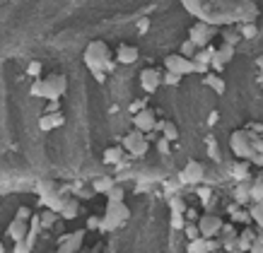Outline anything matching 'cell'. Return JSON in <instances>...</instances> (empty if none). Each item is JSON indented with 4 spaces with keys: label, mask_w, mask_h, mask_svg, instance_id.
I'll return each mask as SVG.
<instances>
[{
    "label": "cell",
    "mask_w": 263,
    "mask_h": 253,
    "mask_svg": "<svg viewBox=\"0 0 263 253\" xmlns=\"http://www.w3.org/2000/svg\"><path fill=\"white\" fill-rule=\"evenodd\" d=\"M2 251H5V249H2V244H0V253H2Z\"/></svg>",
    "instance_id": "50"
},
{
    "label": "cell",
    "mask_w": 263,
    "mask_h": 253,
    "mask_svg": "<svg viewBox=\"0 0 263 253\" xmlns=\"http://www.w3.org/2000/svg\"><path fill=\"white\" fill-rule=\"evenodd\" d=\"M249 253H263V246L259 244V241H256V244H254V246L249 249Z\"/></svg>",
    "instance_id": "45"
},
{
    "label": "cell",
    "mask_w": 263,
    "mask_h": 253,
    "mask_svg": "<svg viewBox=\"0 0 263 253\" xmlns=\"http://www.w3.org/2000/svg\"><path fill=\"white\" fill-rule=\"evenodd\" d=\"M138 55H140V51H138L135 46H128V44H123V46H118V49H116V60H118V63H123V65L135 63V60H138Z\"/></svg>",
    "instance_id": "11"
},
{
    "label": "cell",
    "mask_w": 263,
    "mask_h": 253,
    "mask_svg": "<svg viewBox=\"0 0 263 253\" xmlns=\"http://www.w3.org/2000/svg\"><path fill=\"white\" fill-rule=\"evenodd\" d=\"M215 58V49L212 46H206V49H198L196 55H193V60L196 63H203V65H210V60Z\"/></svg>",
    "instance_id": "21"
},
{
    "label": "cell",
    "mask_w": 263,
    "mask_h": 253,
    "mask_svg": "<svg viewBox=\"0 0 263 253\" xmlns=\"http://www.w3.org/2000/svg\"><path fill=\"white\" fill-rule=\"evenodd\" d=\"M65 123V116L58 111V113H44L41 118H39V128L41 130H53V128H60Z\"/></svg>",
    "instance_id": "12"
},
{
    "label": "cell",
    "mask_w": 263,
    "mask_h": 253,
    "mask_svg": "<svg viewBox=\"0 0 263 253\" xmlns=\"http://www.w3.org/2000/svg\"><path fill=\"white\" fill-rule=\"evenodd\" d=\"M29 75H32V77H39V75H41V63H39V60H32V63H29Z\"/></svg>",
    "instance_id": "39"
},
{
    "label": "cell",
    "mask_w": 263,
    "mask_h": 253,
    "mask_svg": "<svg viewBox=\"0 0 263 253\" xmlns=\"http://www.w3.org/2000/svg\"><path fill=\"white\" fill-rule=\"evenodd\" d=\"M104 162L106 164H121L123 162V147H109L104 152Z\"/></svg>",
    "instance_id": "22"
},
{
    "label": "cell",
    "mask_w": 263,
    "mask_h": 253,
    "mask_svg": "<svg viewBox=\"0 0 263 253\" xmlns=\"http://www.w3.org/2000/svg\"><path fill=\"white\" fill-rule=\"evenodd\" d=\"M234 253H244V251H237V249H234Z\"/></svg>",
    "instance_id": "51"
},
{
    "label": "cell",
    "mask_w": 263,
    "mask_h": 253,
    "mask_svg": "<svg viewBox=\"0 0 263 253\" xmlns=\"http://www.w3.org/2000/svg\"><path fill=\"white\" fill-rule=\"evenodd\" d=\"M256 241L263 246V229H259V234H256Z\"/></svg>",
    "instance_id": "48"
},
{
    "label": "cell",
    "mask_w": 263,
    "mask_h": 253,
    "mask_svg": "<svg viewBox=\"0 0 263 253\" xmlns=\"http://www.w3.org/2000/svg\"><path fill=\"white\" fill-rule=\"evenodd\" d=\"M29 217H32L29 207H24V205H22V207L17 210V217H15V219H19V222H29Z\"/></svg>",
    "instance_id": "37"
},
{
    "label": "cell",
    "mask_w": 263,
    "mask_h": 253,
    "mask_svg": "<svg viewBox=\"0 0 263 253\" xmlns=\"http://www.w3.org/2000/svg\"><path fill=\"white\" fill-rule=\"evenodd\" d=\"M249 200H254V202H261L263 200V179H256L249 186Z\"/></svg>",
    "instance_id": "23"
},
{
    "label": "cell",
    "mask_w": 263,
    "mask_h": 253,
    "mask_svg": "<svg viewBox=\"0 0 263 253\" xmlns=\"http://www.w3.org/2000/svg\"><path fill=\"white\" fill-rule=\"evenodd\" d=\"M68 90V80L65 75H49L46 80H37L32 85V94L34 97H44L49 101H58Z\"/></svg>",
    "instance_id": "1"
},
{
    "label": "cell",
    "mask_w": 263,
    "mask_h": 253,
    "mask_svg": "<svg viewBox=\"0 0 263 253\" xmlns=\"http://www.w3.org/2000/svg\"><path fill=\"white\" fill-rule=\"evenodd\" d=\"M39 196H41V200L53 198V196H58V186L53 181H41L39 183Z\"/></svg>",
    "instance_id": "18"
},
{
    "label": "cell",
    "mask_w": 263,
    "mask_h": 253,
    "mask_svg": "<svg viewBox=\"0 0 263 253\" xmlns=\"http://www.w3.org/2000/svg\"><path fill=\"white\" fill-rule=\"evenodd\" d=\"M128 217H131V210H128L123 202H109V205H106V217L102 219L99 227H104V229L121 227V224H126Z\"/></svg>",
    "instance_id": "3"
},
{
    "label": "cell",
    "mask_w": 263,
    "mask_h": 253,
    "mask_svg": "<svg viewBox=\"0 0 263 253\" xmlns=\"http://www.w3.org/2000/svg\"><path fill=\"white\" fill-rule=\"evenodd\" d=\"M46 113H58V101H49V108Z\"/></svg>",
    "instance_id": "44"
},
{
    "label": "cell",
    "mask_w": 263,
    "mask_h": 253,
    "mask_svg": "<svg viewBox=\"0 0 263 253\" xmlns=\"http://www.w3.org/2000/svg\"><path fill=\"white\" fill-rule=\"evenodd\" d=\"M186 253H188V251H186Z\"/></svg>",
    "instance_id": "52"
},
{
    "label": "cell",
    "mask_w": 263,
    "mask_h": 253,
    "mask_svg": "<svg viewBox=\"0 0 263 253\" xmlns=\"http://www.w3.org/2000/svg\"><path fill=\"white\" fill-rule=\"evenodd\" d=\"M148 27H150V22H148V19H140V22H138V29H140V32H145Z\"/></svg>",
    "instance_id": "46"
},
{
    "label": "cell",
    "mask_w": 263,
    "mask_h": 253,
    "mask_svg": "<svg viewBox=\"0 0 263 253\" xmlns=\"http://www.w3.org/2000/svg\"><path fill=\"white\" fill-rule=\"evenodd\" d=\"M212 34H215V32H212V27H210L208 22H198V24H193V27H191V32H188V41H193V46H196V49H206Z\"/></svg>",
    "instance_id": "5"
},
{
    "label": "cell",
    "mask_w": 263,
    "mask_h": 253,
    "mask_svg": "<svg viewBox=\"0 0 263 253\" xmlns=\"http://www.w3.org/2000/svg\"><path fill=\"white\" fill-rule=\"evenodd\" d=\"M184 212H186V202L181 198L171 200V215H184Z\"/></svg>",
    "instance_id": "32"
},
{
    "label": "cell",
    "mask_w": 263,
    "mask_h": 253,
    "mask_svg": "<svg viewBox=\"0 0 263 253\" xmlns=\"http://www.w3.org/2000/svg\"><path fill=\"white\" fill-rule=\"evenodd\" d=\"M196 51H198V49H196V46H193V41H184V44H181V49H179V55H184V58H188V60H191V58H193V55H196Z\"/></svg>",
    "instance_id": "28"
},
{
    "label": "cell",
    "mask_w": 263,
    "mask_h": 253,
    "mask_svg": "<svg viewBox=\"0 0 263 253\" xmlns=\"http://www.w3.org/2000/svg\"><path fill=\"white\" fill-rule=\"evenodd\" d=\"M111 188H113V181L109 179V176L94 179V183H92V191H94V193H109Z\"/></svg>",
    "instance_id": "25"
},
{
    "label": "cell",
    "mask_w": 263,
    "mask_h": 253,
    "mask_svg": "<svg viewBox=\"0 0 263 253\" xmlns=\"http://www.w3.org/2000/svg\"><path fill=\"white\" fill-rule=\"evenodd\" d=\"M56 219H58V212H53V210H44V212H41V219H39V224H41V227H53Z\"/></svg>",
    "instance_id": "27"
},
{
    "label": "cell",
    "mask_w": 263,
    "mask_h": 253,
    "mask_svg": "<svg viewBox=\"0 0 263 253\" xmlns=\"http://www.w3.org/2000/svg\"><path fill=\"white\" fill-rule=\"evenodd\" d=\"M232 176L237 181H246L249 179V162H237L232 169Z\"/></svg>",
    "instance_id": "26"
},
{
    "label": "cell",
    "mask_w": 263,
    "mask_h": 253,
    "mask_svg": "<svg viewBox=\"0 0 263 253\" xmlns=\"http://www.w3.org/2000/svg\"><path fill=\"white\" fill-rule=\"evenodd\" d=\"M155 130H162V135H164V140H179V128L174 126L171 121H162V123H157Z\"/></svg>",
    "instance_id": "17"
},
{
    "label": "cell",
    "mask_w": 263,
    "mask_h": 253,
    "mask_svg": "<svg viewBox=\"0 0 263 253\" xmlns=\"http://www.w3.org/2000/svg\"><path fill=\"white\" fill-rule=\"evenodd\" d=\"M164 68H167V72H174V75L184 77L188 72H193V60H188V58L179 53H171L164 58Z\"/></svg>",
    "instance_id": "4"
},
{
    "label": "cell",
    "mask_w": 263,
    "mask_h": 253,
    "mask_svg": "<svg viewBox=\"0 0 263 253\" xmlns=\"http://www.w3.org/2000/svg\"><path fill=\"white\" fill-rule=\"evenodd\" d=\"M256 244V234H254V229L251 227H246L244 232L239 234V239H237V251H244L249 253V249Z\"/></svg>",
    "instance_id": "16"
},
{
    "label": "cell",
    "mask_w": 263,
    "mask_h": 253,
    "mask_svg": "<svg viewBox=\"0 0 263 253\" xmlns=\"http://www.w3.org/2000/svg\"><path fill=\"white\" fill-rule=\"evenodd\" d=\"M85 63H87V68L94 75H99V70L109 63V49H106V44L104 41H92L87 46V51H85Z\"/></svg>",
    "instance_id": "2"
},
{
    "label": "cell",
    "mask_w": 263,
    "mask_h": 253,
    "mask_svg": "<svg viewBox=\"0 0 263 253\" xmlns=\"http://www.w3.org/2000/svg\"><path fill=\"white\" fill-rule=\"evenodd\" d=\"M256 65H259V68H261V70H263V55H261V58H259V60H256Z\"/></svg>",
    "instance_id": "49"
},
{
    "label": "cell",
    "mask_w": 263,
    "mask_h": 253,
    "mask_svg": "<svg viewBox=\"0 0 263 253\" xmlns=\"http://www.w3.org/2000/svg\"><path fill=\"white\" fill-rule=\"evenodd\" d=\"M143 108H145V104H143V101H133V104H131L133 113H138V111H143Z\"/></svg>",
    "instance_id": "42"
},
{
    "label": "cell",
    "mask_w": 263,
    "mask_h": 253,
    "mask_svg": "<svg viewBox=\"0 0 263 253\" xmlns=\"http://www.w3.org/2000/svg\"><path fill=\"white\" fill-rule=\"evenodd\" d=\"M222 36H225V44H229V46H234L239 41V32H222Z\"/></svg>",
    "instance_id": "35"
},
{
    "label": "cell",
    "mask_w": 263,
    "mask_h": 253,
    "mask_svg": "<svg viewBox=\"0 0 263 253\" xmlns=\"http://www.w3.org/2000/svg\"><path fill=\"white\" fill-rule=\"evenodd\" d=\"M60 217H63V219H75V217H77V200L75 198L63 200V210H60Z\"/></svg>",
    "instance_id": "20"
},
{
    "label": "cell",
    "mask_w": 263,
    "mask_h": 253,
    "mask_svg": "<svg viewBox=\"0 0 263 253\" xmlns=\"http://www.w3.org/2000/svg\"><path fill=\"white\" fill-rule=\"evenodd\" d=\"M32 251V244L24 239V241H17V246H15V253H29Z\"/></svg>",
    "instance_id": "38"
},
{
    "label": "cell",
    "mask_w": 263,
    "mask_h": 253,
    "mask_svg": "<svg viewBox=\"0 0 263 253\" xmlns=\"http://www.w3.org/2000/svg\"><path fill=\"white\" fill-rule=\"evenodd\" d=\"M184 5H186V10L191 15H198L201 12V0H181Z\"/></svg>",
    "instance_id": "33"
},
{
    "label": "cell",
    "mask_w": 263,
    "mask_h": 253,
    "mask_svg": "<svg viewBox=\"0 0 263 253\" xmlns=\"http://www.w3.org/2000/svg\"><path fill=\"white\" fill-rule=\"evenodd\" d=\"M179 80H181V77L174 75V72H167V75H164V82H167V85H179Z\"/></svg>",
    "instance_id": "40"
},
{
    "label": "cell",
    "mask_w": 263,
    "mask_h": 253,
    "mask_svg": "<svg viewBox=\"0 0 263 253\" xmlns=\"http://www.w3.org/2000/svg\"><path fill=\"white\" fill-rule=\"evenodd\" d=\"M203 176H206V166L201 162H193V159H191V162L184 166V171L179 174L181 183H201Z\"/></svg>",
    "instance_id": "9"
},
{
    "label": "cell",
    "mask_w": 263,
    "mask_h": 253,
    "mask_svg": "<svg viewBox=\"0 0 263 253\" xmlns=\"http://www.w3.org/2000/svg\"><path fill=\"white\" fill-rule=\"evenodd\" d=\"M159 85H162V75L159 70H155V68H145V70H140V87L152 94V92L159 90Z\"/></svg>",
    "instance_id": "10"
},
{
    "label": "cell",
    "mask_w": 263,
    "mask_h": 253,
    "mask_svg": "<svg viewBox=\"0 0 263 253\" xmlns=\"http://www.w3.org/2000/svg\"><path fill=\"white\" fill-rule=\"evenodd\" d=\"M123 150H128L133 157H143V154L148 152V140L143 138L140 130H133V133H128V135L123 138Z\"/></svg>",
    "instance_id": "7"
},
{
    "label": "cell",
    "mask_w": 263,
    "mask_h": 253,
    "mask_svg": "<svg viewBox=\"0 0 263 253\" xmlns=\"http://www.w3.org/2000/svg\"><path fill=\"white\" fill-rule=\"evenodd\" d=\"M234 58V46H229V44H222L220 49H215V60H220L222 65L229 63Z\"/></svg>",
    "instance_id": "19"
},
{
    "label": "cell",
    "mask_w": 263,
    "mask_h": 253,
    "mask_svg": "<svg viewBox=\"0 0 263 253\" xmlns=\"http://www.w3.org/2000/svg\"><path fill=\"white\" fill-rule=\"evenodd\" d=\"M157 147H159V152H162V154H167V152H169V140H164V138H162V140L157 143Z\"/></svg>",
    "instance_id": "41"
},
{
    "label": "cell",
    "mask_w": 263,
    "mask_h": 253,
    "mask_svg": "<svg viewBox=\"0 0 263 253\" xmlns=\"http://www.w3.org/2000/svg\"><path fill=\"white\" fill-rule=\"evenodd\" d=\"M254 162H256V164H263V152H259V154H254Z\"/></svg>",
    "instance_id": "47"
},
{
    "label": "cell",
    "mask_w": 263,
    "mask_h": 253,
    "mask_svg": "<svg viewBox=\"0 0 263 253\" xmlns=\"http://www.w3.org/2000/svg\"><path fill=\"white\" fill-rule=\"evenodd\" d=\"M196 224H198V232H201L203 239H212V236H217L222 232V219L217 215H203Z\"/></svg>",
    "instance_id": "6"
},
{
    "label": "cell",
    "mask_w": 263,
    "mask_h": 253,
    "mask_svg": "<svg viewBox=\"0 0 263 253\" xmlns=\"http://www.w3.org/2000/svg\"><path fill=\"white\" fill-rule=\"evenodd\" d=\"M184 232H186L188 241H193V239H198V236H201V232H198V224H196V222H186Z\"/></svg>",
    "instance_id": "31"
},
{
    "label": "cell",
    "mask_w": 263,
    "mask_h": 253,
    "mask_svg": "<svg viewBox=\"0 0 263 253\" xmlns=\"http://www.w3.org/2000/svg\"><path fill=\"white\" fill-rule=\"evenodd\" d=\"M171 227H174V229H184V227H186L184 215H171Z\"/></svg>",
    "instance_id": "34"
},
{
    "label": "cell",
    "mask_w": 263,
    "mask_h": 253,
    "mask_svg": "<svg viewBox=\"0 0 263 253\" xmlns=\"http://www.w3.org/2000/svg\"><path fill=\"white\" fill-rule=\"evenodd\" d=\"M206 85H208V87H212L217 94H222V92H225V80H222L220 75H215V72L206 75Z\"/></svg>",
    "instance_id": "24"
},
{
    "label": "cell",
    "mask_w": 263,
    "mask_h": 253,
    "mask_svg": "<svg viewBox=\"0 0 263 253\" xmlns=\"http://www.w3.org/2000/svg\"><path fill=\"white\" fill-rule=\"evenodd\" d=\"M237 200L246 202L249 200V186H237Z\"/></svg>",
    "instance_id": "36"
},
{
    "label": "cell",
    "mask_w": 263,
    "mask_h": 253,
    "mask_svg": "<svg viewBox=\"0 0 263 253\" xmlns=\"http://www.w3.org/2000/svg\"><path fill=\"white\" fill-rule=\"evenodd\" d=\"M133 126H135V130H140V133H150V130H155V126H157L155 111H152V108L138 111V113L133 116Z\"/></svg>",
    "instance_id": "8"
},
{
    "label": "cell",
    "mask_w": 263,
    "mask_h": 253,
    "mask_svg": "<svg viewBox=\"0 0 263 253\" xmlns=\"http://www.w3.org/2000/svg\"><path fill=\"white\" fill-rule=\"evenodd\" d=\"M184 215L188 217V222H196V219H198V212H196V210H186Z\"/></svg>",
    "instance_id": "43"
},
{
    "label": "cell",
    "mask_w": 263,
    "mask_h": 253,
    "mask_svg": "<svg viewBox=\"0 0 263 253\" xmlns=\"http://www.w3.org/2000/svg\"><path fill=\"white\" fill-rule=\"evenodd\" d=\"M256 34H259V27H256L254 22H246V24H242V34H239V36H244V39H254Z\"/></svg>",
    "instance_id": "29"
},
{
    "label": "cell",
    "mask_w": 263,
    "mask_h": 253,
    "mask_svg": "<svg viewBox=\"0 0 263 253\" xmlns=\"http://www.w3.org/2000/svg\"><path fill=\"white\" fill-rule=\"evenodd\" d=\"M217 244L212 241V239H203V236H198V239H193V241H188V253H210L215 249Z\"/></svg>",
    "instance_id": "13"
},
{
    "label": "cell",
    "mask_w": 263,
    "mask_h": 253,
    "mask_svg": "<svg viewBox=\"0 0 263 253\" xmlns=\"http://www.w3.org/2000/svg\"><path fill=\"white\" fill-rule=\"evenodd\" d=\"M249 147H254V143H249L246 133H234L232 135V150L234 154H249Z\"/></svg>",
    "instance_id": "15"
},
{
    "label": "cell",
    "mask_w": 263,
    "mask_h": 253,
    "mask_svg": "<svg viewBox=\"0 0 263 253\" xmlns=\"http://www.w3.org/2000/svg\"><path fill=\"white\" fill-rule=\"evenodd\" d=\"M106 196H109V202H123V188L121 186H113Z\"/></svg>",
    "instance_id": "30"
},
{
    "label": "cell",
    "mask_w": 263,
    "mask_h": 253,
    "mask_svg": "<svg viewBox=\"0 0 263 253\" xmlns=\"http://www.w3.org/2000/svg\"><path fill=\"white\" fill-rule=\"evenodd\" d=\"M29 234V224L27 222H19V219H12V224L7 227V236L12 241H24Z\"/></svg>",
    "instance_id": "14"
}]
</instances>
